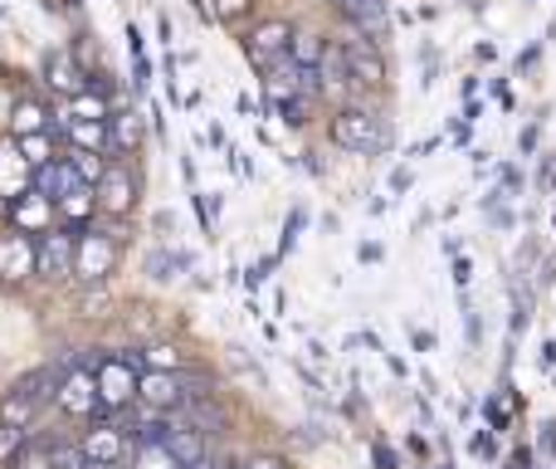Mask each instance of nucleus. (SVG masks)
<instances>
[{
    "instance_id": "1",
    "label": "nucleus",
    "mask_w": 556,
    "mask_h": 469,
    "mask_svg": "<svg viewBox=\"0 0 556 469\" xmlns=\"http://www.w3.org/2000/svg\"><path fill=\"white\" fill-rule=\"evenodd\" d=\"M332 142L347 147V152H357V156H376V152H386L390 147V127L380 123L371 107L347 103V107L332 113Z\"/></svg>"
},
{
    "instance_id": "2",
    "label": "nucleus",
    "mask_w": 556,
    "mask_h": 469,
    "mask_svg": "<svg viewBox=\"0 0 556 469\" xmlns=\"http://www.w3.org/2000/svg\"><path fill=\"white\" fill-rule=\"evenodd\" d=\"M83 449L88 459H93V469H132L137 465V435L132 430H122L113 420V426H93L83 435Z\"/></svg>"
},
{
    "instance_id": "3",
    "label": "nucleus",
    "mask_w": 556,
    "mask_h": 469,
    "mask_svg": "<svg viewBox=\"0 0 556 469\" xmlns=\"http://www.w3.org/2000/svg\"><path fill=\"white\" fill-rule=\"evenodd\" d=\"M293 39H298V29H293L288 20H263V25H254V29H249L244 49H249L254 68H259V74H269L273 64L293 59Z\"/></svg>"
},
{
    "instance_id": "4",
    "label": "nucleus",
    "mask_w": 556,
    "mask_h": 469,
    "mask_svg": "<svg viewBox=\"0 0 556 469\" xmlns=\"http://www.w3.org/2000/svg\"><path fill=\"white\" fill-rule=\"evenodd\" d=\"M78 269V230H49L39 234V279L59 283V279H74Z\"/></svg>"
},
{
    "instance_id": "5",
    "label": "nucleus",
    "mask_w": 556,
    "mask_h": 469,
    "mask_svg": "<svg viewBox=\"0 0 556 469\" xmlns=\"http://www.w3.org/2000/svg\"><path fill=\"white\" fill-rule=\"evenodd\" d=\"M113 269H117V244L107 240L103 230H93V225H88V230L78 234V269H74V279L107 283V279H113Z\"/></svg>"
},
{
    "instance_id": "6",
    "label": "nucleus",
    "mask_w": 556,
    "mask_h": 469,
    "mask_svg": "<svg viewBox=\"0 0 556 469\" xmlns=\"http://www.w3.org/2000/svg\"><path fill=\"white\" fill-rule=\"evenodd\" d=\"M137 386H142V371L127 367L122 357H113V362L98 367V396H103V410H113V416H122V410L132 406Z\"/></svg>"
},
{
    "instance_id": "7",
    "label": "nucleus",
    "mask_w": 556,
    "mask_h": 469,
    "mask_svg": "<svg viewBox=\"0 0 556 469\" xmlns=\"http://www.w3.org/2000/svg\"><path fill=\"white\" fill-rule=\"evenodd\" d=\"M59 406L78 420H98L103 416V396H98V371L88 367H68L64 386H59Z\"/></svg>"
},
{
    "instance_id": "8",
    "label": "nucleus",
    "mask_w": 556,
    "mask_h": 469,
    "mask_svg": "<svg viewBox=\"0 0 556 469\" xmlns=\"http://www.w3.org/2000/svg\"><path fill=\"white\" fill-rule=\"evenodd\" d=\"M185 396H191V377H185V371H142L137 401H142L146 410H181Z\"/></svg>"
},
{
    "instance_id": "9",
    "label": "nucleus",
    "mask_w": 556,
    "mask_h": 469,
    "mask_svg": "<svg viewBox=\"0 0 556 469\" xmlns=\"http://www.w3.org/2000/svg\"><path fill=\"white\" fill-rule=\"evenodd\" d=\"M29 274H39V240H29L25 230L0 234V279L25 283Z\"/></svg>"
},
{
    "instance_id": "10",
    "label": "nucleus",
    "mask_w": 556,
    "mask_h": 469,
    "mask_svg": "<svg viewBox=\"0 0 556 469\" xmlns=\"http://www.w3.org/2000/svg\"><path fill=\"white\" fill-rule=\"evenodd\" d=\"M341 49H347L351 84H361V88H380V84H386V59H380V45H376V39L351 35V39H341Z\"/></svg>"
},
{
    "instance_id": "11",
    "label": "nucleus",
    "mask_w": 556,
    "mask_h": 469,
    "mask_svg": "<svg viewBox=\"0 0 556 469\" xmlns=\"http://www.w3.org/2000/svg\"><path fill=\"white\" fill-rule=\"evenodd\" d=\"M10 215H15V230H35V234H49V230H59L54 225V215H59V205L49 201V195H39L35 186H25L20 195H10Z\"/></svg>"
},
{
    "instance_id": "12",
    "label": "nucleus",
    "mask_w": 556,
    "mask_h": 469,
    "mask_svg": "<svg viewBox=\"0 0 556 469\" xmlns=\"http://www.w3.org/2000/svg\"><path fill=\"white\" fill-rule=\"evenodd\" d=\"M44 84L54 88L59 98H78V93H88V68L74 59V49H49L44 54Z\"/></svg>"
},
{
    "instance_id": "13",
    "label": "nucleus",
    "mask_w": 556,
    "mask_h": 469,
    "mask_svg": "<svg viewBox=\"0 0 556 469\" xmlns=\"http://www.w3.org/2000/svg\"><path fill=\"white\" fill-rule=\"evenodd\" d=\"M29 186H35L39 195H49V201H54V205H64L68 195H78L88 181L74 172V162H68V156H54V162H49V166H39V172L29 176Z\"/></svg>"
},
{
    "instance_id": "14",
    "label": "nucleus",
    "mask_w": 556,
    "mask_h": 469,
    "mask_svg": "<svg viewBox=\"0 0 556 469\" xmlns=\"http://www.w3.org/2000/svg\"><path fill=\"white\" fill-rule=\"evenodd\" d=\"M132 201H137L132 166L113 162V166H107V176L98 181V205H103V211H113V215H127V211H132Z\"/></svg>"
},
{
    "instance_id": "15",
    "label": "nucleus",
    "mask_w": 556,
    "mask_h": 469,
    "mask_svg": "<svg viewBox=\"0 0 556 469\" xmlns=\"http://www.w3.org/2000/svg\"><path fill=\"white\" fill-rule=\"evenodd\" d=\"M332 5L341 10V15L351 20V29L357 35H366V39H386V29H390V15H386V0H332Z\"/></svg>"
},
{
    "instance_id": "16",
    "label": "nucleus",
    "mask_w": 556,
    "mask_h": 469,
    "mask_svg": "<svg viewBox=\"0 0 556 469\" xmlns=\"http://www.w3.org/2000/svg\"><path fill=\"white\" fill-rule=\"evenodd\" d=\"M107 132H113V156H132L146 137V117L137 113V107H117L113 123H107Z\"/></svg>"
},
{
    "instance_id": "17",
    "label": "nucleus",
    "mask_w": 556,
    "mask_h": 469,
    "mask_svg": "<svg viewBox=\"0 0 556 469\" xmlns=\"http://www.w3.org/2000/svg\"><path fill=\"white\" fill-rule=\"evenodd\" d=\"M185 426L201 430V435H220L224 430V406L215 396H185Z\"/></svg>"
},
{
    "instance_id": "18",
    "label": "nucleus",
    "mask_w": 556,
    "mask_h": 469,
    "mask_svg": "<svg viewBox=\"0 0 556 469\" xmlns=\"http://www.w3.org/2000/svg\"><path fill=\"white\" fill-rule=\"evenodd\" d=\"M49 113H44V103H35V98H20L15 103V113H10V137L15 142H25V137H39V132H49Z\"/></svg>"
},
{
    "instance_id": "19",
    "label": "nucleus",
    "mask_w": 556,
    "mask_h": 469,
    "mask_svg": "<svg viewBox=\"0 0 556 469\" xmlns=\"http://www.w3.org/2000/svg\"><path fill=\"white\" fill-rule=\"evenodd\" d=\"M318 74H322V88H332V93H347V88H351V68H347V49H341V45H327V54H322V64H318Z\"/></svg>"
},
{
    "instance_id": "20",
    "label": "nucleus",
    "mask_w": 556,
    "mask_h": 469,
    "mask_svg": "<svg viewBox=\"0 0 556 469\" xmlns=\"http://www.w3.org/2000/svg\"><path fill=\"white\" fill-rule=\"evenodd\" d=\"M35 416H39L35 401H29L20 386H10V391H5V401H0V426H20V430H29V426H35Z\"/></svg>"
},
{
    "instance_id": "21",
    "label": "nucleus",
    "mask_w": 556,
    "mask_h": 469,
    "mask_svg": "<svg viewBox=\"0 0 556 469\" xmlns=\"http://www.w3.org/2000/svg\"><path fill=\"white\" fill-rule=\"evenodd\" d=\"M49 469H93L83 440H54L49 435Z\"/></svg>"
},
{
    "instance_id": "22",
    "label": "nucleus",
    "mask_w": 556,
    "mask_h": 469,
    "mask_svg": "<svg viewBox=\"0 0 556 469\" xmlns=\"http://www.w3.org/2000/svg\"><path fill=\"white\" fill-rule=\"evenodd\" d=\"M185 264H191V259H185L181 250H152V254H146V279H156V283H171L176 274L185 269Z\"/></svg>"
},
{
    "instance_id": "23",
    "label": "nucleus",
    "mask_w": 556,
    "mask_h": 469,
    "mask_svg": "<svg viewBox=\"0 0 556 469\" xmlns=\"http://www.w3.org/2000/svg\"><path fill=\"white\" fill-rule=\"evenodd\" d=\"M64 123H113V113H107V103L98 93H78V98H68Z\"/></svg>"
},
{
    "instance_id": "24",
    "label": "nucleus",
    "mask_w": 556,
    "mask_h": 469,
    "mask_svg": "<svg viewBox=\"0 0 556 469\" xmlns=\"http://www.w3.org/2000/svg\"><path fill=\"white\" fill-rule=\"evenodd\" d=\"M64 127H68V142L83 147V152H103V147H113L107 123H64Z\"/></svg>"
},
{
    "instance_id": "25",
    "label": "nucleus",
    "mask_w": 556,
    "mask_h": 469,
    "mask_svg": "<svg viewBox=\"0 0 556 469\" xmlns=\"http://www.w3.org/2000/svg\"><path fill=\"white\" fill-rule=\"evenodd\" d=\"M68 162H74V172L83 176L88 186H98L107 176V162H103V152H83V147H74V152H64Z\"/></svg>"
},
{
    "instance_id": "26",
    "label": "nucleus",
    "mask_w": 556,
    "mask_h": 469,
    "mask_svg": "<svg viewBox=\"0 0 556 469\" xmlns=\"http://www.w3.org/2000/svg\"><path fill=\"white\" fill-rule=\"evenodd\" d=\"M25 445H29V430H20V426H0V465H20Z\"/></svg>"
},
{
    "instance_id": "27",
    "label": "nucleus",
    "mask_w": 556,
    "mask_h": 469,
    "mask_svg": "<svg viewBox=\"0 0 556 469\" xmlns=\"http://www.w3.org/2000/svg\"><path fill=\"white\" fill-rule=\"evenodd\" d=\"M132 469H181V459L171 455V445H137Z\"/></svg>"
},
{
    "instance_id": "28",
    "label": "nucleus",
    "mask_w": 556,
    "mask_h": 469,
    "mask_svg": "<svg viewBox=\"0 0 556 469\" xmlns=\"http://www.w3.org/2000/svg\"><path fill=\"white\" fill-rule=\"evenodd\" d=\"M322 54H327V39H322V35H298V39H293V59H298V64L318 68Z\"/></svg>"
},
{
    "instance_id": "29",
    "label": "nucleus",
    "mask_w": 556,
    "mask_h": 469,
    "mask_svg": "<svg viewBox=\"0 0 556 469\" xmlns=\"http://www.w3.org/2000/svg\"><path fill=\"white\" fill-rule=\"evenodd\" d=\"M279 113H283V123H288V127H302V123H308V98H283Z\"/></svg>"
},
{
    "instance_id": "30",
    "label": "nucleus",
    "mask_w": 556,
    "mask_h": 469,
    "mask_svg": "<svg viewBox=\"0 0 556 469\" xmlns=\"http://www.w3.org/2000/svg\"><path fill=\"white\" fill-rule=\"evenodd\" d=\"M254 10V0H215V20H224V25H230V20H244Z\"/></svg>"
},
{
    "instance_id": "31",
    "label": "nucleus",
    "mask_w": 556,
    "mask_h": 469,
    "mask_svg": "<svg viewBox=\"0 0 556 469\" xmlns=\"http://www.w3.org/2000/svg\"><path fill=\"white\" fill-rule=\"evenodd\" d=\"M132 78H137V88H152V59H132Z\"/></svg>"
},
{
    "instance_id": "32",
    "label": "nucleus",
    "mask_w": 556,
    "mask_h": 469,
    "mask_svg": "<svg viewBox=\"0 0 556 469\" xmlns=\"http://www.w3.org/2000/svg\"><path fill=\"white\" fill-rule=\"evenodd\" d=\"M244 469H288V465H283V459H273V455H254Z\"/></svg>"
},
{
    "instance_id": "33",
    "label": "nucleus",
    "mask_w": 556,
    "mask_h": 469,
    "mask_svg": "<svg viewBox=\"0 0 556 469\" xmlns=\"http://www.w3.org/2000/svg\"><path fill=\"white\" fill-rule=\"evenodd\" d=\"M556 186V156H546V166H542V191H552Z\"/></svg>"
},
{
    "instance_id": "34",
    "label": "nucleus",
    "mask_w": 556,
    "mask_h": 469,
    "mask_svg": "<svg viewBox=\"0 0 556 469\" xmlns=\"http://www.w3.org/2000/svg\"><path fill=\"white\" fill-rule=\"evenodd\" d=\"M376 465H380V469H396V455H390L386 445H376Z\"/></svg>"
},
{
    "instance_id": "35",
    "label": "nucleus",
    "mask_w": 556,
    "mask_h": 469,
    "mask_svg": "<svg viewBox=\"0 0 556 469\" xmlns=\"http://www.w3.org/2000/svg\"><path fill=\"white\" fill-rule=\"evenodd\" d=\"M181 469H215V459L205 455V459H191V465H181Z\"/></svg>"
},
{
    "instance_id": "36",
    "label": "nucleus",
    "mask_w": 556,
    "mask_h": 469,
    "mask_svg": "<svg viewBox=\"0 0 556 469\" xmlns=\"http://www.w3.org/2000/svg\"><path fill=\"white\" fill-rule=\"evenodd\" d=\"M215 469H240V465H230V459H215Z\"/></svg>"
},
{
    "instance_id": "37",
    "label": "nucleus",
    "mask_w": 556,
    "mask_h": 469,
    "mask_svg": "<svg viewBox=\"0 0 556 469\" xmlns=\"http://www.w3.org/2000/svg\"><path fill=\"white\" fill-rule=\"evenodd\" d=\"M15 469H20V465H15Z\"/></svg>"
}]
</instances>
